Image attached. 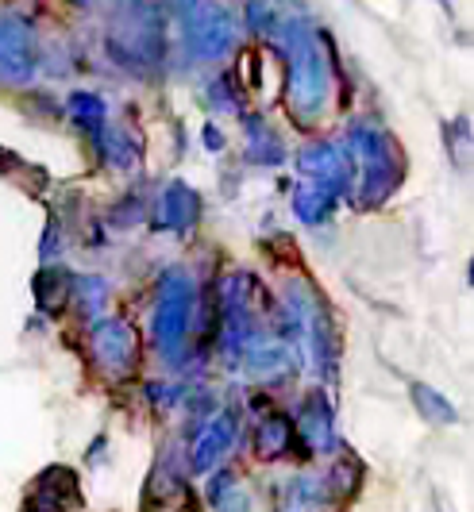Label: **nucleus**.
<instances>
[{"mask_svg":"<svg viewBox=\"0 0 474 512\" xmlns=\"http://www.w3.org/2000/svg\"><path fill=\"white\" fill-rule=\"evenodd\" d=\"M413 397H417V409H424L432 420H455V409H451L436 389H428V385H413Z\"/></svg>","mask_w":474,"mask_h":512,"instance_id":"f03ea898","label":"nucleus"},{"mask_svg":"<svg viewBox=\"0 0 474 512\" xmlns=\"http://www.w3.org/2000/svg\"><path fill=\"white\" fill-rule=\"evenodd\" d=\"M132 347H135V339L124 324L105 320V324L97 328V351H101V359L105 362H124L128 355H132Z\"/></svg>","mask_w":474,"mask_h":512,"instance_id":"f257e3e1","label":"nucleus"}]
</instances>
